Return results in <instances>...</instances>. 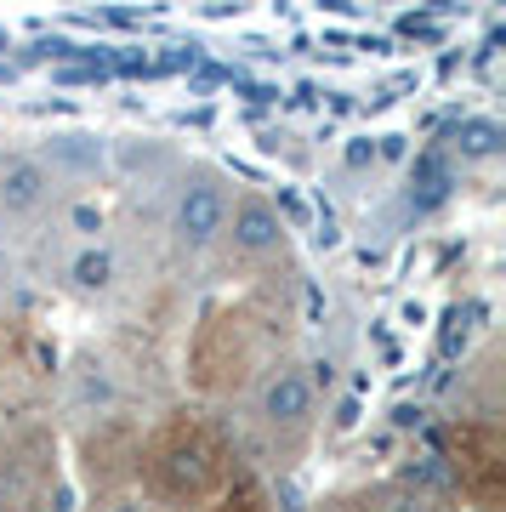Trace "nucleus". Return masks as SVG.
Here are the masks:
<instances>
[{
    "instance_id": "6e6552de",
    "label": "nucleus",
    "mask_w": 506,
    "mask_h": 512,
    "mask_svg": "<svg viewBox=\"0 0 506 512\" xmlns=\"http://www.w3.org/2000/svg\"><path fill=\"white\" fill-rule=\"evenodd\" d=\"M501 143H506L501 120H461V126H455L461 160H489V154H501Z\"/></svg>"
},
{
    "instance_id": "f03ea898",
    "label": "nucleus",
    "mask_w": 506,
    "mask_h": 512,
    "mask_svg": "<svg viewBox=\"0 0 506 512\" xmlns=\"http://www.w3.org/2000/svg\"><path fill=\"white\" fill-rule=\"evenodd\" d=\"M52 177L35 154H12L0 165V217L6 222H35L46 205H52Z\"/></svg>"
},
{
    "instance_id": "1a4fd4ad",
    "label": "nucleus",
    "mask_w": 506,
    "mask_h": 512,
    "mask_svg": "<svg viewBox=\"0 0 506 512\" xmlns=\"http://www.w3.org/2000/svg\"><path fill=\"white\" fill-rule=\"evenodd\" d=\"M410 183L421 188V194H416L421 205H438L444 194H450V160H444V154H421V160H416V177H410Z\"/></svg>"
},
{
    "instance_id": "20e7f679",
    "label": "nucleus",
    "mask_w": 506,
    "mask_h": 512,
    "mask_svg": "<svg viewBox=\"0 0 506 512\" xmlns=\"http://www.w3.org/2000/svg\"><path fill=\"white\" fill-rule=\"evenodd\" d=\"M234 239L239 256H268L285 245V222H279V211H273L268 200H256V194H245L239 205H228V234Z\"/></svg>"
},
{
    "instance_id": "9b49d317",
    "label": "nucleus",
    "mask_w": 506,
    "mask_h": 512,
    "mask_svg": "<svg viewBox=\"0 0 506 512\" xmlns=\"http://www.w3.org/2000/svg\"><path fill=\"white\" fill-rule=\"evenodd\" d=\"M370 160H376V143H364V137L359 143H347V165H353V171H364Z\"/></svg>"
},
{
    "instance_id": "f257e3e1",
    "label": "nucleus",
    "mask_w": 506,
    "mask_h": 512,
    "mask_svg": "<svg viewBox=\"0 0 506 512\" xmlns=\"http://www.w3.org/2000/svg\"><path fill=\"white\" fill-rule=\"evenodd\" d=\"M222 234H228V188L211 171H199V177H188L177 188V200H171V239L188 256H199V251H211Z\"/></svg>"
},
{
    "instance_id": "f8f14e48",
    "label": "nucleus",
    "mask_w": 506,
    "mask_h": 512,
    "mask_svg": "<svg viewBox=\"0 0 506 512\" xmlns=\"http://www.w3.org/2000/svg\"><path fill=\"white\" fill-rule=\"evenodd\" d=\"M387 512H433V507H427L421 495H404V501H393V507H387Z\"/></svg>"
},
{
    "instance_id": "4468645a",
    "label": "nucleus",
    "mask_w": 506,
    "mask_h": 512,
    "mask_svg": "<svg viewBox=\"0 0 506 512\" xmlns=\"http://www.w3.org/2000/svg\"><path fill=\"white\" fill-rule=\"evenodd\" d=\"M0 285H6V262H0Z\"/></svg>"
},
{
    "instance_id": "9d476101",
    "label": "nucleus",
    "mask_w": 506,
    "mask_h": 512,
    "mask_svg": "<svg viewBox=\"0 0 506 512\" xmlns=\"http://www.w3.org/2000/svg\"><path fill=\"white\" fill-rule=\"evenodd\" d=\"M74 228L80 234H103V211L97 205H74Z\"/></svg>"
},
{
    "instance_id": "39448f33",
    "label": "nucleus",
    "mask_w": 506,
    "mask_h": 512,
    "mask_svg": "<svg viewBox=\"0 0 506 512\" xmlns=\"http://www.w3.org/2000/svg\"><path fill=\"white\" fill-rule=\"evenodd\" d=\"M46 165V177L52 183H91L97 171H103V143L91 137V131H63L46 143V154H35Z\"/></svg>"
},
{
    "instance_id": "7ed1b4c3",
    "label": "nucleus",
    "mask_w": 506,
    "mask_h": 512,
    "mask_svg": "<svg viewBox=\"0 0 506 512\" xmlns=\"http://www.w3.org/2000/svg\"><path fill=\"white\" fill-rule=\"evenodd\" d=\"M256 416L268 421V427H302L313 416V382L296 365L268 370L262 387H256Z\"/></svg>"
},
{
    "instance_id": "2eb2a0df",
    "label": "nucleus",
    "mask_w": 506,
    "mask_h": 512,
    "mask_svg": "<svg viewBox=\"0 0 506 512\" xmlns=\"http://www.w3.org/2000/svg\"><path fill=\"white\" fill-rule=\"evenodd\" d=\"M6 512H23V507H6Z\"/></svg>"
},
{
    "instance_id": "423d86ee",
    "label": "nucleus",
    "mask_w": 506,
    "mask_h": 512,
    "mask_svg": "<svg viewBox=\"0 0 506 512\" xmlns=\"http://www.w3.org/2000/svg\"><path fill=\"white\" fill-rule=\"evenodd\" d=\"M114 399H120V382H114V370L103 365V359H80V365L69 370V404L74 410L103 416V410H114Z\"/></svg>"
},
{
    "instance_id": "0eeeda50",
    "label": "nucleus",
    "mask_w": 506,
    "mask_h": 512,
    "mask_svg": "<svg viewBox=\"0 0 506 512\" xmlns=\"http://www.w3.org/2000/svg\"><path fill=\"white\" fill-rule=\"evenodd\" d=\"M69 285L80 296H109L114 285H120V256L109 251V245H80V251L69 256Z\"/></svg>"
},
{
    "instance_id": "ddd939ff",
    "label": "nucleus",
    "mask_w": 506,
    "mask_h": 512,
    "mask_svg": "<svg viewBox=\"0 0 506 512\" xmlns=\"http://www.w3.org/2000/svg\"><path fill=\"white\" fill-rule=\"evenodd\" d=\"M103 512H148V507H143V501H109Z\"/></svg>"
}]
</instances>
